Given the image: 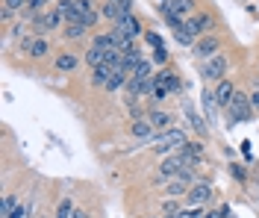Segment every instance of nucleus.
<instances>
[{"label":"nucleus","mask_w":259,"mask_h":218,"mask_svg":"<svg viewBox=\"0 0 259 218\" xmlns=\"http://www.w3.org/2000/svg\"><path fill=\"white\" fill-rule=\"evenodd\" d=\"M227 112H230V121H239V124L250 121V115H253L250 98H244L242 92H236V95H233V101L227 103Z\"/></svg>","instance_id":"nucleus-1"},{"label":"nucleus","mask_w":259,"mask_h":218,"mask_svg":"<svg viewBox=\"0 0 259 218\" xmlns=\"http://www.w3.org/2000/svg\"><path fill=\"white\" fill-rule=\"evenodd\" d=\"M177 148H186V133L183 130H165V133L156 136V151L159 153L177 151Z\"/></svg>","instance_id":"nucleus-2"},{"label":"nucleus","mask_w":259,"mask_h":218,"mask_svg":"<svg viewBox=\"0 0 259 218\" xmlns=\"http://www.w3.org/2000/svg\"><path fill=\"white\" fill-rule=\"evenodd\" d=\"M186 33L192 35V38H203V33L206 30H212V18L209 15H192V18H186V27H183Z\"/></svg>","instance_id":"nucleus-3"},{"label":"nucleus","mask_w":259,"mask_h":218,"mask_svg":"<svg viewBox=\"0 0 259 218\" xmlns=\"http://www.w3.org/2000/svg\"><path fill=\"white\" fill-rule=\"evenodd\" d=\"M209 201H212V186L209 183L192 186V192L186 195V203H189V206H203V203H209Z\"/></svg>","instance_id":"nucleus-4"},{"label":"nucleus","mask_w":259,"mask_h":218,"mask_svg":"<svg viewBox=\"0 0 259 218\" xmlns=\"http://www.w3.org/2000/svg\"><path fill=\"white\" fill-rule=\"evenodd\" d=\"M59 15L65 18V24H82V15H80V6L77 0H59Z\"/></svg>","instance_id":"nucleus-5"},{"label":"nucleus","mask_w":259,"mask_h":218,"mask_svg":"<svg viewBox=\"0 0 259 218\" xmlns=\"http://www.w3.org/2000/svg\"><path fill=\"white\" fill-rule=\"evenodd\" d=\"M218 48H221V41H218L215 35H203V38L194 45V53L203 56V59H212V56H218Z\"/></svg>","instance_id":"nucleus-6"},{"label":"nucleus","mask_w":259,"mask_h":218,"mask_svg":"<svg viewBox=\"0 0 259 218\" xmlns=\"http://www.w3.org/2000/svg\"><path fill=\"white\" fill-rule=\"evenodd\" d=\"M115 30H118L121 35H127V38H136V35L142 33V24H139L136 15H124L118 24H115Z\"/></svg>","instance_id":"nucleus-7"},{"label":"nucleus","mask_w":259,"mask_h":218,"mask_svg":"<svg viewBox=\"0 0 259 218\" xmlns=\"http://www.w3.org/2000/svg\"><path fill=\"white\" fill-rule=\"evenodd\" d=\"M224 71H227V59L218 53V56H212L209 62H206V71H203V74H206L209 80H224Z\"/></svg>","instance_id":"nucleus-8"},{"label":"nucleus","mask_w":259,"mask_h":218,"mask_svg":"<svg viewBox=\"0 0 259 218\" xmlns=\"http://www.w3.org/2000/svg\"><path fill=\"white\" fill-rule=\"evenodd\" d=\"M183 168H186L183 153H177V156H168V159L162 162V168H159V171H162V180H165V177H171V174H180Z\"/></svg>","instance_id":"nucleus-9"},{"label":"nucleus","mask_w":259,"mask_h":218,"mask_svg":"<svg viewBox=\"0 0 259 218\" xmlns=\"http://www.w3.org/2000/svg\"><path fill=\"white\" fill-rule=\"evenodd\" d=\"M115 71H118V68H115L112 62H103V65H97V68H95V74H92V83L103 89V85L109 83V77H112Z\"/></svg>","instance_id":"nucleus-10"},{"label":"nucleus","mask_w":259,"mask_h":218,"mask_svg":"<svg viewBox=\"0 0 259 218\" xmlns=\"http://www.w3.org/2000/svg\"><path fill=\"white\" fill-rule=\"evenodd\" d=\"M77 6H80V15H82V24L85 27H95L97 24V9L92 0H77Z\"/></svg>","instance_id":"nucleus-11"},{"label":"nucleus","mask_w":259,"mask_h":218,"mask_svg":"<svg viewBox=\"0 0 259 218\" xmlns=\"http://www.w3.org/2000/svg\"><path fill=\"white\" fill-rule=\"evenodd\" d=\"M165 6L180 18H192V12H194V0H171V3H165Z\"/></svg>","instance_id":"nucleus-12"},{"label":"nucleus","mask_w":259,"mask_h":218,"mask_svg":"<svg viewBox=\"0 0 259 218\" xmlns=\"http://www.w3.org/2000/svg\"><path fill=\"white\" fill-rule=\"evenodd\" d=\"M233 95H236V89H233V83L230 80H218V89H215V101L218 103H230L233 101Z\"/></svg>","instance_id":"nucleus-13"},{"label":"nucleus","mask_w":259,"mask_h":218,"mask_svg":"<svg viewBox=\"0 0 259 218\" xmlns=\"http://www.w3.org/2000/svg\"><path fill=\"white\" fill-rule=\"evenodd\" d=\"M24 51L30 53V56H35V59H38V56H45V53H48V41H45V38H32V41H24Z\"/></svg>","instance_id":"nucleus-14"},{"label":"nucleus","mask_w":259,"mask_h":218,"mask_svg":"<svg viewBox=\"0 0 259 218\" xmlns=\"http://www.w3.org/2000/svg\"><path fill=\"white\" fill-rule=\"evenodd\" d=\"M150 133H153V124H150V121H142V118H136V124H133V136L145 142V139H150Z\"/></svg>","instance_id":"nucleus-15"},{"label":"nucleus","mask_w":259,"mask_h":218,"mask_svg":"<svg viewBox=\"0 0 259 218\" xmlns=\"http://www.w3.org/2000/svg\"><path fill=\"white\" fill-rule=\"evenodd\" d=\"M85 62H89V65H92V68L103 65V62H106V53L100 51V48H97V45H92V48H89V51H85Z\"/></svg>","instance_id":"nucleus-16"},{"label":"nucleus","mask_w":259,"mask_h":218,"mask_svg":"<svg viewBox=\"0 0 259 218\" xmlns=\"http://www.w3.org/2000/svg\"><path fill=\"white\" fill-rule=\"evenodd\" d=\"M124 83H127V71H121V68H118L112 77H109V83L103 85V89H106V92H118V89H121Z\"/></svg>","instance_id":"nucleus-17"},{"label":"nucleus","mask_w":259,"mask_h":218,"mask_svg":"<svg viewBox=\"0 0 259 218\" xmlns=\"http://www.w3.org/2000/svg\"><path fill=\"white\" fill-rule=\"evenodd\" d=\"M147 121H150L156 130H162V133H165V130H168V124H171V115H168V112H150V118H147Z\"/></svg>","instance_id":"nucleus-18"},{"label":"nucleus","mask_w":259,"mask_h":218,"mask_svg":"<svg viewBox=\"0 0 259 218\" xmlns=\"http://www.w3.org/2000/svg\"><path fill=\"white\" fill-rule=\"evenodd\" d=\"M103 18H109V21H115V24H118V21L124 18V12H121V6H118V3L106 0V6H103Z\"/></svg>","instance_id":"nucleus-19"},{"label":"nucleus","mask_w":259,"mask_h":218,"mask_svg":"<svg viewBox=\"0 0 259 218\" xmlns=\"http://www.w3.org/2000/svg\"><path fill=\"white\" fill-rule=\"evenodd\" d=\"M85 30H89V27H85V24H65V38H82V35H85Z\"/></svg>","instance_id":"nucleus-20"},{"label":"nucleus","mask_w":259,"mask_h":218,"mask_svg":"<svg viewBox=\"0 0 259 218\" xmlns=\"http://www.w3.org/2000/svg\"><path fill=\"white\" fill-rule=\"evenodd\" d=\"M56 68H59V71H74V68H77V56H74V53H62V56L56 59Z\"/></svg>","instance_id":"nucleus-21"},{"label":"nucleus","mask_w":259,"mask_h":218,"mask_svg":"<svg viewBox=\"0 0 259 218\" xmlns=\"http://www.w3.org/2000/svg\"><path fill=\"white\" fill-rule=\"evenodd\" d=\"M59 21H65V18L59 15V9H53V12H48V15L41 18V27L45 30H53V27H59Z\"/></svg>","instance_id":"nucleus-22"},{"label":"nucleus","mask_w":259,"mask_h":218,"mask_svg":"<svg viewBox=\"0 0 259 218\" xmlns=\"http://www.w3.org/2000/svg\"><path fill=\"white\" fill-rule=\"evenodd\" d=\"M56 218H74V203H71V198H65V201L59 203V209H56Z\"/></svg>","instance_id":"nucleus-23"},{"label":"nucleus","mask_w":259,"mask_h":218,"mask_svg":"<svg viewBox=\"0 0 259 218\" xmlns=\"http://www.w3.org/2000/svg\"><path fill=\"white\" fill-rule=\"evenodd\" d=\"M133 77H136V80H150V77H153V74H150V62H145V59H142V65L133 71Z\"/></svg>","instance_id":"nucleus-24"},{"label":"nucleus","mask_w":259,"mask_h":218,"mask_svg":"<svg viewBox=\"0 0 259 218\" xmlns=\"http://www.w3.org/2000/svg\"><path fill=\"white\" fill-rule=\"evenodd\" d=\"M183 153H189V156H197L200 159V153H203V145L200 142H186V148H180Z\"/></svg>","instance_id":"nucleus-25"},{"label":"nucleus","mask_w":259,"mask_h":218,"mask_svg":"<svg viewBox=\"0 0 259 218\" xmlns=\"http://www.w3.org/2000/svg\"><path fill=\"white\" fill-rule=\"evenodd\" d=\"M15 206H18L15 198H3V203H0V212H3V218L12 215V209H15Z\"/></svg>","instance_id":"nucleus-26"},{"label":"nucleus","mask_w":259,"mask_h":218,"mask_svg":"<svg viewBox=\"0 0 259 218\" xmlns=\"http://www.w3.org/2000/svg\"><path fill=\"white\" fill-rule=\"evenodd\" d=\"M153 62H159V65L168 62V51H165V45H162V48H153Z\"/></svg>","instance_id":"nucleus-27"},{"label":"nucleus","mask_w":259,"mask_h":218,"mask_svg":"<svg viewBox=\"0 0 259 218\" xmlns=\"http://www.w3.org/2000/svg\"><path fill=\"white\" fill-rule=\"evenodd\" d=\"M189 121H192V127H194V130H197V133H206V124H203V121H200V118L194 115L192 109H189Z\"/></svg>","instance_id":"nucleus-28"},{"label":"nucleus","mask_w":259,"mask_h":218,"mask_svg":"<svg viewBox=\"0 0 259 218\" xmlns=\"http://www.w3.org/2000/svg\"><path fill=\"white\" fill-rule=\"evenodd\" d=\"M153 98H156V101H165V98H168V85L156 83V85H153Z\"/></svg>","instance_id":"nucleus-29"},{"label":"nucleus","mask_w":259,"mask_h":218,"mask_svg":"<svg viewBox=\"0 0 259 218\" xmlns=\"http://www.w3.org/2000/svg\"><path fill=\"white\" fill-rule=\"evenodd\" d=\"M112 3L121 6V12H124V15H133V0H112Z\"/></svg>","instance_id":"nucleus-30"},{"label":"nucleus","mask_w":259,"mask_h":218,"mask_svg":"<svg viewBox=\"0 0 259 218\" xmlns=\"http://www.w3.org/2000/svg\"><path fill=\"white\" fill-rule=\"evenodd\" d=\"M183 189H186V183H183V180H177V183H171V186H168V195H180Z\"/></svg>","instance_id":"nucleus-31"},{"label":"nucleus","mask_w":259,"mask_h":218,"mask_svg":"<svg viewBox=\"0 0 259 218\" xmlns=\"http://www.w3.org/2000/svg\"><path fill=\"white\" fill-rule=\"evenodd\" d=\"M9 218H27V206H24V203H18L15 209H12V215Z\"/></svg>","instance_id":"nucleus-32"},{"label":"nucleus","mask_w":259,"mask_h":218,"mask_svg":"<svg viewBox=\"0 0 259 218\" xmlns=\"http://www.w3.org/2000/svg\"><path fill=\"white\" fill-rule=\"evenodd\" d=\"M147 45H150V48H162V38L156 33H147Z\"/></svg>","instance_id":"nucleus-33"},{"label":"nucleus","mask_w":259,"mask_h":218,"mask_svg":"<svg viewBox=\"0 0 259 218\" xmlns=\"http://www.w3.org/2000/svg\"><path fill=\"white\" fill-rule=\"evenodd\" d=\"M177 41L180 45H192V35L186 33V30H177Z\"/></svg>","instance_id":"nucleus-34"},{"label":"nucleus","mask_w":259,"mask_h":218,"mask_svg":"<svg viewBox=\"0 0 259 218\" xmlns=\"http://www.w3.org/2000/svg\"><path fill=\"white\" fill-rule=\"evenodd\" d=\"M230 174H233L236 180H244V168L242 165H233V168H230Z\"/></svg>","instance_id":"nucleus-35"},{"label":"nucleus","mask_w":259,"mask_h":218,"mask_svg":"<svg viewBox=\"0 0 259 218\" xmlns=\"http://www.w3.org/2000/svg\"><path fill=\"white\" fill-rule=\"evenodd\" d=\"M250 106H253V112L259 115V89L253 92V95H250Z\"/></svg>","instance_id":"nucleus-36"},{"label":"nucleus","mask_w":259,"mask_h":218,"mask_svg":"<svg viewBox=\"0 0 259 218\" xmlns=\"http://www.w3.org/2000/svg\"><path fill=\"white\" fill-rule=\"evenodd\" d=\"M174 212H180L177 203H165V215H174Z\"/></svg>","instance_id":"nucleus-37"},{"label":"nucleus","mask_w":259,"mask_h":218,"mask_svg":"<svg viewBox=\"0 0 259 218\" xmlns=\"http://www.w3.org/2000/svg\"><path fill=\"white\" fill-rule=\"evenodd\" d=\"M74 218H89V215H85L82 209H74Z\"/></svg>","instance_id":"nucleus-38"},{"label":"nucleus","mask_w":259,"mask_h":218,"mask_svg":"<svg viewBox=\"0 0 259 218\" xmlns=\"http://www.w3.org/2000/svg\"><path fill=\"white\" fill-rule=\"evenodd\" d=\"M168 218H186V209H180V212H174V215H168Z\"/></svg>","instance_id":"nucleus-39"},{"label":"nucleus","mask_w":259,"mask_h":218,"mask_svg":"<svg viewBox=\"0 0 259 218\" xmlns=\"http://www.w3.org/2000/svg\"><path fill=\"white\" fill-rule=\"evenodd\" d=\"M203 218H221V212H206Z\"/></svg>","instance_id":"nucleus-40"},{"label":"nucleus","mask_w":259,"mask_h":218,"mask_svg":"<svg viewBox=\"0 0 259 218\" xmlns=\"http://www.w3.org/2000/svg\"><path fill=\"white\" fill-rule=\"evenodd\" d=\"M159 3H162V6H165V3H171V0H159Z\"/></svg>","instance_id":"nucleus-41"}]
</instances>
